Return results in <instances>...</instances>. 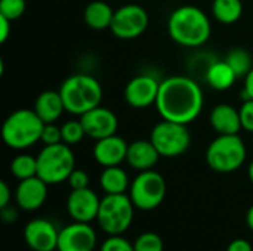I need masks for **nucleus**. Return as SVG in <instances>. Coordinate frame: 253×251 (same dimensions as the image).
Segmentation results:
<instances>
[{
    "instance_id": "1",
    "label": "nucleus",
    "mask_w": 253,
    "mask_h": 251,
    "mask_svg": "<svg viewBox=\"0 0 253 251\" xmlns=\"http://www.w3.org/2000/svg\"><path fill=\"white\" fill-rule=\"evenodd\" d=\"M203 90L197 81L187 75H172L160 81L156 108L163 120L190 124L202 112Z\"/></svg>"
},
{
    "instance_id": "2",
    "label": "nucleus",
    "mask_w": 253,
    "mask_h": 251,
    "mask_svg": "<svg viewBox=\"0 0 253 251\" xmlns=\"http://www.w3.org/2000/svg\"><path fill=\"white\" fill-rule=\"evenodd\" d=\"M168 33L170 38L184 47L203 46L211 34V19L205 10L197 6H179L168 19Z\"/></svg>"
},
{
    "instance_id": "3",
    "label": "nucleus",
    "mask_w": 253,
    "mask_h": 251,
    "mask_svg": "<svg viewBox=\"0 0 253 251\" xmlns=\"http://www.w3.org/2000/svg\"><path fill=\"white\" fill-rule=\"evenodd\" d=\"M65 111L74 115H83L84 112L101 105L102 86L89 74H73L65 78L59 87Z\"/></svg>"
},
{
    "instance_id": "4",
    "label": "nucleus",
    "mask_w": 253,
    "mask_h": 251,
    "mask_svg": "<svg viewBox=\"0 0 253 251\" xmlns=\"http://www.w3.org/2000/svg\"><path fill=\"white\" fill-rule=\"evenodd\" d=\"M43 126V120L37 115L34 109L21 108L13 111L3 121L1 139L6 146L12 149H27L40 141Z\"/></svg>"
},
{
    "instance_id": "5",
    "label": "nucleus",
    "mask_w": 253,
    "mask_h": 251,
    "mask_svg": "<svg viewBox=\"0 0 253 251\" xmlns=\"http://www.w3.org/2000/svg\"><path fill=\"white\" fill-rule=\"evenodd\" d=\"M248 157V149L239 135H218L208 149L206 163L218 173H233L239 170Z\"/></svg>"
},
{
    "instance_id": "6",
    "label": "nucleus",
    "mask_w": 253,
    "mask_h": 251,
    "mask_svg": "<svg viewBox=\"0 0 253 251\" xmlns=\"http://www.w3.org/2000/svg\"><path fill=\"white\" fill-rule=\"evenodd\" d=\"M76 169V157L71 146L61 142L44 145L37 155V176L47 185L65 182Z\"/></svg>"
},
{
    "instance_id": "7",
    "label": "nucleus",
    "mask_w": 253,
    "mask_h": 251,
    "mask_svg": "<svg viewBox=\"0 0 253 251\" xmlns=\"http://www.w3.org/2000/svg\"><path fill=\"white\" fill-rule=\"evenodd\" d=\"M135 206L126 194H105L101 200L96 222L99 228L108 235L125 234L132 222Z\"/></svg>"
},
{
    "instance_id": "8",
    "label": "nucleus",
    "mask_w": 253,
    "mask_h": 251,
    "mask_svg": "<svg viewBox=\"0 0 253 251\" xmlns=\"http://www.w3.org/2000/svg\"><path fill=\"white\" fill-rule=\"evenodd\" d=\"M150 141L159 151L160 157L175 158L187 152L191 145V135L187 124L163 120L153 127Z\"/></svg>"
},
{
    "instance_id": "9",
    "label": "nucleus",
    "mask_w": 253,
    "mask_h": 251,
    "mask_svg": "<svg viewBox=\"0 0 253 251\" xmlns=\"http://www.w3.org/2000/svg\"><path fill=\"white\" fill-rule=\"evenodd\" d=\"M130 200L133 206L142 212L157 209L166 197V180L156 170L139 172L130 183Z\"/></svg>"
},
{
    "instance_id": "10",
    "label": "nucleus",
    "mask_w": 253,
    "mask_h": 251,
    "mask_svg": "<svg viewBox=\"0 0 253 251\" xmlns=\"http://www.w3.org/2000/svg\"><path fill=\"white\" fill-rule=\"evenodd\" d=\"M150 24L147 10L135 3L123 4L114 10L111 21V33L120 40H133L145 33Z\"/></svg>"
},
{
    "instance_id": "11",
    "label": "nucleus",
    "mask_w": 253,
    "mask_h": 251,
    "mask_svg": "<svg viewBox=\"0 0 253 251\" xmlns=\"http://www.w3.org/2000/svg\"><path fill=\"white\" fill-rule=\"evenodd\" d=\"M160 81L150 74H139L129 80L125 87V101L136 109H144L156 104Z\"/></svg>"
},
{
    "instance_id": "12",
    "label": "nucleus",
    "mask_w": 253,
    "mask_h": 251,
    "mask_svg": "<svg viewBox=\"0 0 253 251\" xmlns=\"http://www.w3.org/2000/svg\"><path fill=\"white\" fill-rule=\"evenodd\" d=\"M96 232L90 223L74 222L59 231L58 251H93L96 247Z\"/></svg>"
},
{
    "instance_id": "13",
    "label": "nucleus",
    "mask_w": 253,
    "mask_h": 251,
    "mask_svg": "<svg viewBox=\"0 0 253 251\" xmlns=\"http://www.w3.org/2000/svg\"><path fill=\"white\" fill-rule=\"evenodd\" d=\"M80 121L83 124L86 136H89L95 141L116 135V132L119 129L117 115L111 109L101 107V105L84 112L83 115H80Z\"/></svg>"
},
{
    "instance_id": "14",
    "label": "nucleus",
    "mask_w": 253,
    "mask_h": 251,
    "mask_svg": "<svg viewBox=\"0 0 253 251\" xmlns=\"http://www.w3.org/2000/svg\"><path fill=\"white\" fill-rule=\"evenodd\" d=\"M101 200L90 188L71 189L67 198V212L74 222L90 223L96 220Z\"/></svg>"
},
{
    "instance_id": "15",
    "label": "nucleus",
    "mask_w": 253,
    "mask_h": 251,
    "mask_svg": "<svg viewBox=\"0 0 253 251\" xmlns=\"http://www.w3.org/2000/svg\"><path fill=\"white\" fill-rule=\"evenodd\" d=\"M58 238L59 231L46 219H34L24 229V240L33 251H55Z\"/></svg>"
},
{
    "instance_id": "16",
    "label": "nucleus",
    "mask_w": 253,
    "mask_h": 251,
    "mask_svg": "<svg viewBox=\"0 0 253 251\" xmlns=\"http://www.w3.org/2000/svg\"><path fill=\"white\" fill-rule=\"evenodd\" d=\"M47 183L39 176L19 180L15 191L16 206L24 212L39 210L47 198Z\"/></svg>"
},
{
    "instance_id": "17",
    "label": "nucleus",
    "mask_w": 253,
    "mask_h": 251,
    "mask_svg": "<svg viewBox=\"0 0 253 251\" xmlns=\"http://www.w3.org/2000/svg\"><path fill=\"white\" fill-rule=\"evenodd\" d=\"M127 148L129 143L123 138L117 135H111L104 139L95 141L93 158L102 167L120 166L123 161H126Z\"/></svg>"
},
{
    "instance_id": "18",
    "label": "nucleus",
    "mask_w": 253,
    "mask_h": 251,
    "mask_svg": "<svg viewBox=\"0 0 253 251\" xmlns=\"http://www.w3.org/2000/svg\"><path fill=\"white\" fill-rule=\"evenodd\" d=\"M212 129L218 135H239L242 127L239 108L230 104H219L211 111L209 117Z\"/></svg>"
},
{
    "instance_id": "19",
    "label": "nucleus",
    "mask_w": 253,
    "mask_h": 251,
    "mask_svg": "<svg viewBox=\"0 0 253 251\" xmlns=\"http://www.w3.org/2000/svg\"><path fill=\"white\" fill-rule=\"evenodd\" d=\"M159 158H160V154L150 139L148 141L139 139V141L129 143L126 161L132 169L138 172L151 170L157 164Z\"/></svg>"
},
{
    "instance_id": "20",
    "label": "nucleus",
    "mask_w": 253,
    "mask_h": 251,
    "mask_svg": "<svg viewBox=\"0 0 253 251\" xmlns=\"http://www.w3.org/2000/svg\"><path fill=\"white\" fill-rule=\"evenodd\" d=\"M33 109L43 120V123H56L65 111V105L59 90H44L37 96Z\"/></svg>"
},
{
    "instance_id": "21",
    "label": "nucleus",
    "mask_w": 253,
    "mask_h": 251,
    "mask_svg": "<svg viewBox=\"0 0 253 251\" xmlns=\"http://www.w3.org/2000/svg\"><path fill=\"white\" fill-rule=\"evenodd\" d=\"M114 16L113 7L102 0L90 1L83 12V19L86 25L95 31H102L111 27V21Z\"/></svg>"
},
{
    "instance_id": "22",
    "label": "nucleus",
    "mask_w": 253,
    "mask_h": 251,
    "mask_svg": "<svg viewBox=\"0 0 253 251\" xmlns=\"http://www.w3.org/2000/svg\"><path fill=\"white\" fill-rule=\"evenodd\" d=\"M237 74L234 72V70L227 64V61H216L212 62L206 71V81L208 84L215 89V90H228L234 86L236 80H237Z\"/></svg>"
},
{
    "instance_id": "23",
    "label": "nucleus",
    "mask_w": 253,
    "mask_h": 251,
    "mask_svg": "<svg viewBox=\"0 0 253 251\" xmlns=\"http://www.w3.org/2000/svg\"><path fill=\"white\" fill-rule=\"evenodd\" d=\"M99 185L105 194H126L130 188L127 173L119 166L104 167L99 176Z\"/></svg>"
},
{
    "instance_id": "24",
    "label": "nucleus",
    "mask_w": 253,
    "mask_h": 251,
    "mask_svg": "<svg viewBox=\"0 0 253 251\" xmlns=\"http://www.w3.org/2000/svg\"><path fill=\"white\" fill-rule=\"evenodd\" d=\"M212 13L218 22L230 25L242 18L243 3L242 0H213Z\"/></svg>"
},
{
    "instance_id": "25",
    "label": "nucleus",
    "mask_w": 253,
    "mask_h": 251,
    "mask_svg": "<svg viewBox=\"0 0 253 251\" xmlns=\"http://www.w3.org/2000/svg\"><path fill=\"white\" fill-rule=\"evenodd\" d=\"M10 173L18 179H30L37 176V157L28 154H19L10 161Z\"/></svg>"
},
{
    "instance_id": "26",
    "label": "nucleus",
    "mask_w": 253,
    "mask_h": 251,
    "mask_svg": "<svg viewBox=\"0 0 253 251\" xmlns=\"http://www.w3.org/2000/svg\"><path fill=\"white\" fill-rule=\"evenodd\" d=\"M225 61L234 70V72L237 74V77H246L249 74V71L253 68L252 56L243 47H234V49H231L227 53Z\"/></svg>"
},
{
    "instance_id": "27",
    "label": "nucleus",
    "mask_w": 253,
    "mask_h": 251,
    "mask_svg": "<svg viewBox=\"0 0 253 251\" xmlns=\"http://www.w3.org/2000/svg\"><path fill=\"white\" fill-rule=\"evenodd\" d=\"M61 132H62V142L70 146L77 145L86 136V132L80 120H70L64 123L61 126Z\"/></svg>"
},
{
    "instance_id": "28",
    "label": "nucleus",
    "mask_w": 253,
    "mask_h": 251,
    "mask_svg": "<svg viewBox=\"0 0 253 251\" xmlns=\"http://www.w3.org/2000/svg\"><path fill=\"white\" fill-rule=\"evenodd\" d=\"M133 249L135 251H163L165 246L160 235L154 232H144L135 240Z\"/></svg>"
},
{
    "instance_id": "29",
    "label": "nucleus",
    "mask_w": 253,
    "mask_h": 251,
    "mask_svg": "<svg viewBox=\"0 0 253 251\" xmlns=\"http://www.w3.org/2000/svg\"><path fill=\"white\" fill-rule=\"evenodd\" d=\"M25 7V0H0V16H4L13 22L24 15Z\"/></svg>"
},
{
    "instance_id": "30",
    "label": "nucleus",
    "mask_w": 253,
    "mask_h": 251,
    "mask_svg": "<svg viewBox=\"0 0 253 251\" xmlns=\"http://www.w3.org/2000/svg\"><path fill=\"white\" fill-rule=\"evenodd\" d=\"M99 251H135V249L133 244L122 235H108V238L101 244Z\"/></svg>"
},
{
    "instance_id": "31",
    "label": "nucleus",
    "mask_w": 253,
    "mask_h": 251,
    "mask_svg": "<svg viewBox=\"0 0 253 251\" xmlns=\"http://www.w3.org/2000/svg\"><path fill=\"white\" fill-rule=\"evenodd\" d=\"M40 142H43L44 145L61 143L62 142L61 127H58L55 123H44L43 130H42V136H40Z\"/></svg>"
},
{
    "instance_id": "32",
    "label": "nucleus",
    "mask_w": 253,
    "mask_h": 251,
    "mask_svg": "<svg viewBox=\"0 0 253 251\" xmlns=\"http://www.w3.org/2000/svg\"><path fill=\"white\" fill-rule=\"evenodd\" d=\"M239 111H240L242 127L253 133V99H245Z\"/></svg>"
},
{
    "instance_id": "33",
    "label": "nucleus",
    "mask_w": 253,
    "mask_h": 251,
    "mask_svg": "<svg viewBox=\"0 0 253 251\" xmlns=\"http://www.w3.org/2000/svg\"><path fill=\"white\" fill-rule=\"evenodd\" d=\"M68 185L71 189H83V188H89V175L84 170L80 169H74L73 173L70 175V178L67 179Z\"/></svg>"
},
{
    "instance_id": "34",
    "label": "nucleus",
    "mask_w": 253,
    "mask_h": 251,
    "mask_svg": "<svg viewBox=\"0 0 253 251\" xmlns=\"http://www.w3.org/2000/svg\"><path fill=\"white\" fill-rule=\"evenodd\" d=\"M10 198H12V194H10V188L7 186L6 182H0V209H4L10 204Z\"/></svg>"
},
{
    "instance_id": "35",
    "label": "nucleus",
    "mask_w": 253,
    "mask_h": 251,
    "mask_svg": "<svg viewBox=\"0 0 253 251\" xmlns=\"http://www.w3.org/2000/svg\"><path fill=\"white\" fill-rule=\"evenodd\" d=\"M227 251H253L252 246L249 244V241L243 240V238H237L234 241H231L227 247Z\"/></svg>"
},
{
    "instance_id": "36",
    "label": "nucleus",
    "mask_w": 253,
    "mask_h": 251,
    "mask_svg": "<svg viewBox=\"0 0 253 251\" xmlns=\"http://www.w3.org/2000/svg\"><path fill=\"white\" fill-rule=\"evenodd\" d=\"M10 30H12V21L4 16H0V43H4L7 40Z\"/></svg>"
},
{
    "instance_id": "37",
    "label": "nucleus",
    "mask_w": 253,
    "mask_h": 251,
    "mask_svg": "<svg viewBox=\"0 0 253 251\" xmlns=\"http://www.w3.org/2000/svg\"><path fill=\"white\" fill-rule=\"evenodd\" d=\"M0 212H1V219H3L4 223H13V222H16V219H18V212H16V209L12 207L10 204H9L7 207H4V209H0Z\"/></svg>"
},
{
    "instance_id": "38",
    "label": "nucleus",
    "mask_w": 253,
    "mask_h": 251,
    "mask_svg": "<svg viewBox=\"0 0 253 251\" xmlns=\"http://www.w3.org/2000/svg\"><path fill=\"white\" fill-rule=\"evenodd\" d=\"M243 95L246 99H253V68L249 71V74L245 77V89Z\"/></svg>"
},
{
    "instance_id": "39",
    "label": "nucleus",
    "mask_w": 253,
    "mask_h": 251,
    "mask_svg": "<svg viewBox=\"0 0 253 251\" xmlns=\"http://www.w3.org/2000/svg\"><path fill=\"white\" fill-rule=\"evenodd\" d=\"M246 223H248L249 229L253 232V206L248 210V213H246Z\"/></svg>"
},
{
    "instance_id": "40",
    "label": "nucleus",
    "mask_w": 253,
    "mask_h": 251,
    "mask_svg": "<svg viewBox=\"0 0 253 251\" xmlns=\"http://www.w3.org/2000/svg\"><path fill=\"white\" fill-rule=\"evenodd\" d=\"M248 175H249V180L252 182V185H253V160L251 161V164H249V169H248Z\"/></svg>"
}]
</instances>
